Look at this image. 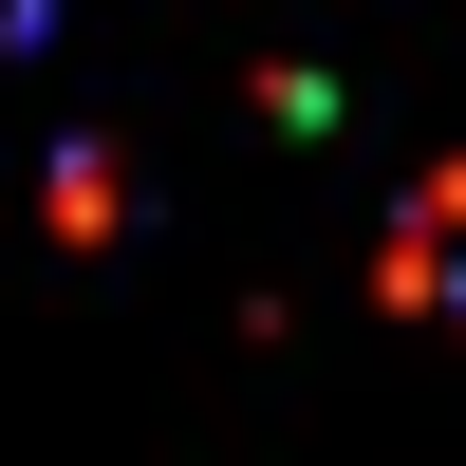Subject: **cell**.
Segmentation results:
<instances>
[{
  "label": "cell",
  "instance_id": "6da1fadb",
  "mask_svg": "<svg viewBox=\"0 0 466 466\" xmlns=\"http://www.w3.org/2000/svg\"><path fill=\"white\" fill-rule=\"evenodd\" d=\"M392 299L466 318V168H430V187H410V224H392Z\"/></svg>",
  "mask_w": 466,
  "mask_h": 466
},
{
  "label": "cell",
  "instance_id": "7a4b0ae2",
  "mask_svg": "<svg viewBox=\"0 0 466 466\" xmlns=\"http://www.w3.org/2000/svg\"><path fill=\"white\" fill-rule=\"evenodd\" d=\"M19 19H37V0H0V37H19Z\"/></svg>",
  "mask_w": 466,
  "mask_h": 466
}]
</instances>
